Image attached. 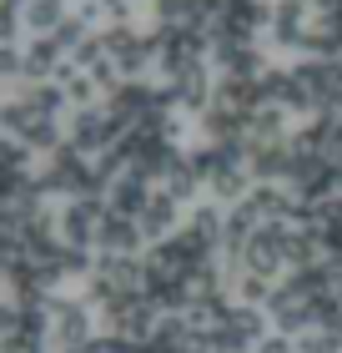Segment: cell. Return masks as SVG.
Wrapping results in <instances>:
<instances>
[{
  "instance_id": "5b68a950",
  "label": "cell",
  "mask_w": 342,
  "mask_h": 353,
  "mask_svg": "<svg viewBox=\"0 0 342 353\" xmlns=\"http://www.w3.org/2000/svg\"><path fill=\"white\" fill-rule=\"evenodd\" d=\"M61 217V243L66 248H96V232H101L106 217V197H71L56 207Z\"/></svg>"
},
{
  "instance_id": "8992f818",
  "label": "cell",
  "mask_w": 342,
  "mask_h": 353,
  "mask_svg": "<svg viewBox=\"0 0 342 353\" xmlns=\"http://www.w3.org/2000/svg\"><path fill=\"white\" fill-rule=\"evenodd\" d=\"M141 248H146L141 222H136V217H126V212H111V207H106L101 232H96V252H121V258H136Z\"/></svg>"
},
{
  "instance_id": "ba28073f",
  "label": "cell",
  "mask_w": 342,
  "mask_h": 353,
  "mask_svg": "<svg viewBox=\"0 0 342 353\" xmlns=\"http://www.w3.org/2000/svg\"><path fill=\"white\" fill-rule=\"evenodd\" d=\"M136 222H141L146 243H167V237H176V232L186 228V212H182V202H176V197H167V192L156 187V197L146 202V212Z\"/></svg>"
},
{
  "instance_id": "6da1fadb",
  "label": "cell",
  "mask_w": 342,
  "mask_h": 353,
  "mask_svg": "<svg viewBox=\"0 0 342 353\" xmlns=\"http://www.w3.org/2000/svg\"><path fill=\"white\" fill-rule=\"evenodd\" d=\"M41 318H45V339H51V353L56 348H81L96 339V313L86 293H51L41 303Z\"/></svg>"
},
{
  "instance_id": "3957f363",
  "label": "cell",
  "mask_w": 342,
  "mask_h": 353,
  "mask_svg": "<svg viewBox=\"0 0 342 353\" xmlns=\"http://www.w3.org/2000/svg\"><path fill=\"white\" fill-rule=\"evenodd\" d=\"M121 137H126V126L111 117L106 101L81 106V111H71V117H66V141H71V147H81L86 157H106Z\"/></svg>"
},
{
  "instance_id": "8fae6325",
  "label": "cell",
  "mask_w": 342,
  "mask_h": 353,
  "mask_svg": "<svg viewBox=\"0 0 342 353\" xmlns=\"http://www.w3.org/2000/svg\"><path fill=\"white\" fill-rule=\"evenodd\" d=\"M292 343H297V353H342V333L337 328H307Z\"/></svg>"
},
{
  "instance_id": "30bf717a",
  "label": "cell",
  "mask_w": 342,
  "mask_h": 353,
  "mask_svg": "<svg viewBox=\"0 0 342 353\" xmlns=\"http://www.w3.org/2000/svg\"><path fill=\"white\" fill-rule=\"evenodd\" d=\"M156 187L167 192V197H176L182 207H191V202H202V192H206V182H202V172L191 167V152H186V157H182V162H176V167H171L167 176H161Z\"/></svg>"
},
{
  "instance_id": "7a4b0ae2",
  "label": "cell",
  "mask_w": 342,
  "mask_h": 353,
  "mask_svg": "<svg viewBox=\"0 0 342 353\" xmlns=\"http://www.w3.org/2000/svg\"><path fill=\"white\" fill-rule=\"evenodd\" d=\"M267 339H272V318H267V308L232 303V308H226V318L206 333V348H211V353H257Z\"/></svg>"
},
{
  "instance_id": "52a82bcc",
  "label": "cell",
  "mask_w": 342,
  "mask_h": 353,
  "mask_svg": "<svg viewBox=\"0 0 342 353\" xmlns=\"http://www.w3.org/2000/svg\"><path fill=\"white\" fill-rule=\"evenodd\" d=\"M151 197H156V182H151L146 172L126 167V172L116 176V182H111V192H106V207H111V212H126V217H141Z\"/></svg>"
},
{
  "instance_id": "277c9868",
  "label": "cell",
  "mask_w": 342,
  "mask_h": 353,
  "mask_svg": "<svg viewBox=\"0 0 342 353\" xmlns=\"http://www.w3.org/2000/svg\"><path fill=\"white\" fill-rule=\"evenodd\" d=\"M317 26V10L312 0H272V15H267V41L282 46V51H302L307 30Z\"/></svg>"
},
{
  "instance_id": "9c48e42d",
  "label": "cell",
  "mask_w": 342,
  "mask_h": 353,
  "mask_svg": "<svg viewBox=\"0 0 342 353\" xmlns=\"http://www.w3.org/2000/svg\"><path fill=\"white\" fill-rule=\"evenodd\" d=\"M71 15H76L71 0H21V21H25L30 36H56Z\"/></svg>"
},
{
  "instance_id": "7c38bea8",
  "label": "cell",
  "mask_w": 342,
  "mask_h": 353,
  "mask_svg": "<svg viewBox=\"0 0 342 353\" xmlns=\"http://www.w3.org/2000/svg\"><path fill=\"white\" fill-rule=\"evenodd\" d=\"M131 6H151V0H131Z\"/></svg>"
}]
</instances>
